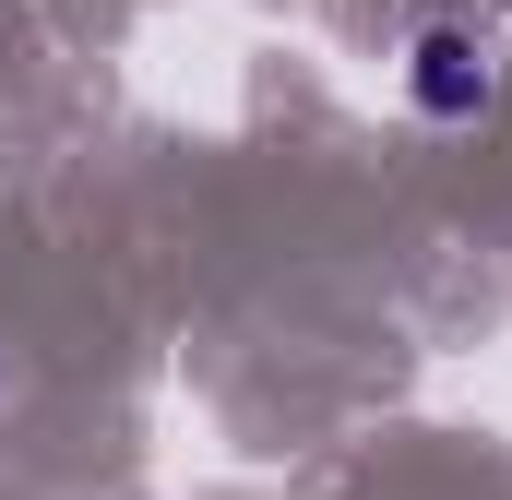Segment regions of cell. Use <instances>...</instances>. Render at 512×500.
Returning a JSON list of instances; mask_svg holds the SVG:
<instances>
[{"label": "cell", "mask_w": 512, "mask_h": 500, "mask_svg": "<svg viewBox=\"0 0 512 500\" xmlns=\"http://www.w3.org/2000/svg\"><path fill=\"white\" fill-rule=\"evenodd\" d=\"M405 108L429 131H477L501 108V48H489L477 24H429V36L405 48Z\"/></svg>", "instance_id": "obj_1"}, {"label": "cell", "mask_w": 512, "mask_h": 500, "mask_svg": "<svg viewBox=\"0 0 512 500\" xmlns=\"http://www.w3.org/2000/svg\"><path fill=\"white\" fill-rule=\"evenodd\" d=\"M0 405H12V358H0Z\"/></svg>", "instance_id": "obj_2"}]
</instances>
